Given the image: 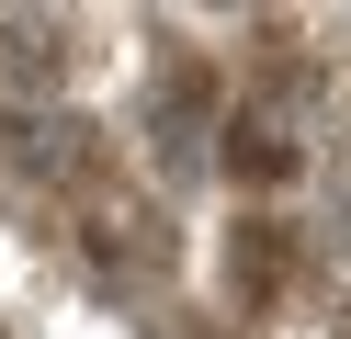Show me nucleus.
<instances>
[{
    "label": "nucleus",
    "instance_id": "2",
    "mask_svg": "<svg viewBox=\"0 0 351 339\" xmlns=\"http://www.w3.org/2000/svg\"><path fill=\"white\" fill-rule=\"evenodd\" d=\"M0 147L23 158L34 181H57V192H102V181H114L102 125H80V113H0Z\"/></svg>",
    "mask_w": 351,
    "mask_h": 339
},
{
    "label": "nucleus",
    "instance_id": "7",
    "mask_svg": "<svg viewBox=\"0 0 351 339\" xmlns=\"http://www.w3.org/2000/svg\"><path fill=\"white\" fill-rule=\"evenodd\" d=\"M328 339H351V305H340V316H328Z\"/></svg>",
    "mask_w": 351,
    "mask_h": 339
},
{
    "label": "nucleus",
    "instance_id": "4",
    "mask_svg": "<svg viewBox=\"0 0 351 339\" xmlns=\"http://www.w3.org/2000/svg\"><path fill=\"white\" fill-rule=\"evenodd\" d=\"M215 136H227V147H215V158H227V181H250V192H272V181H295V170H306V147L272 125V113H227Z\"/></svg>",
    "mask_w": 351,
    "mask_h": 339
},
{
    "label": "nucleus",
    "instance_id": "1",
    "mask_svg": "<svg viewBox=\"0 0 351 339\" xmlns=\"http://www.w3.org/2000/svg\"><path fill=\"white\" fill-rule=\"evenodd\" d=\"M69 249H80V271H91L102 294H147V283L170 271V215H159L147 192H125V181H102V192H80Z\"/></svg>",
    "mask_w": 351,
    "mask_h": 339
},
{
    "label": "nucleus",
    "instance_id": "6",
    "mask_svg": "<svg viewBox=\"0 0 351 339\" xmlns=\"http://www.w3.org/2000/svg\"><path fill=\"white\" fill-rule=\"evenodd\" d=\"M147 339H250V328H238V316H159Z\"/></svg>",
    "mask_w": 351,
    "mask_h": 339
},
{
    "label": "nucleus",
    "instance_id": "8",
    "mask_svg": "<svg viewBox=\"0 0 351 339\" xmlns=\"http://www.w3.org/2000/svg\"><path fill=\"white\" fill-rule=\"evenodd\" d=\"M0 339H23V328H0Z\"/></svg>",
    "mask_w": 351,
    "mask_h": 339
},
{
    "label": "nucleus",
    "instance_id": "5",
    "mask_svg": "<svg viewBox=\"0 0 351 339\" xmlns=\"http://www.w3.org/2000/svg\"><path fill=\"white\" fill-rule=\"evenodd\" d=\"M0 79H12V90H57V79H69V23L12 12V23H0Z\"/></svg>",
    "mask_w": 351,
    "mask_h": 339
},
{
    "label": "nucleus",
    "instance_id": "3",
    "mask_svg": "<svg viewBox=\"0 0 351 339\" xmlns=\"http://www.w3.org/2000/svg\"><path fill=\"white\" fill-rule=\"evenodd\" d=\"M295 271H306V249H295L283 215H238L227 226V294H238V305H283Z\"/></svg>",
    "mask_w": 351,
    "mask_h": 339
}]
</instances>
